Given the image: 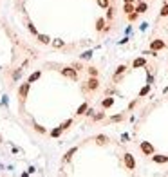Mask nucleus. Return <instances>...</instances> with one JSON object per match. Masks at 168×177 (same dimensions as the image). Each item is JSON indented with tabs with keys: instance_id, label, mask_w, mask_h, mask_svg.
<instances>
[{
	"instance_id": "obj_1",
	"label": "nucleus",
	"mask_w": 168,
	"mask_h": 177,
	"mask_svg": "<svg viewBox=\"0 0 168 177\" xmlns=\"http://www.w3.org/2000/svg\"><path fill=\"white\" fill-rule=\"evenodd\" d=\"M100 87V80H98V76H90L89 80H87V83L83 85V90H96Z\"/></svg>"
},
{
	"instance_id": "obj_2",
	"label": "nucleus",
	"mask_w": 168,
	"mask_h": 177,
	"mask_svg": "<svg viewBox=\"0 0 168 177\" xmlns=\"http://www.w3.org/2000/svg\"><path fill=\"white\" fill-rule=\"evenodd\" d=\"M60 72L64 74L65 78H71V80H78V71L74 67H61Z\"/></svg>"
},
{
	"instance_id": "obj_3",
	"label": "nucleus",
	"mask_w": 168,
	"mask_h": 177,
	"mask_svg": "<svg viewBox=\"0 0 168 177\" xmlns=\"http://www.w3.org/2000/svg\"><path fill=\"white\" fill-rule=\"evenodd\" d=\"M123 163H125V166H127V170H136V159H134V155L132 154H125L123 155Z\"/></svg>"
},
{
	"instance_id": "obj_4",
	"label": "nucleus",
	"mask_w": 168,
	"mask_h": 177,
	"mask_svg": "<svg viewBox=\"0 0 168 177\" xmlns=\"http://www.w3.org/2000/svg\"><path fill=\"white\" fill-rule=\"evenodd\" d=\"M29 89H31V83H29V81H25V83H22V85H20V89H18V98H20V101H24V99L27 98Z\"/></svg>"
},
{
	"instance_id": "obj_5",
	"label": "nucleus",
	"mask_w": 168,
	"mask_h": 177,
	"mask_svg": "<svg viewBox=\"0 0 168 177\" xmlns=\"http://www.w3.org/2000/svg\"><path fill=\"white\" fill-rule=\"evenodd\" d=\"M139 148H141V152H143L145 155H152V154H154V147H152L148 141H143V143L139 145Z\"/></svg>"
},
{
	"instance_id": "obj_6",
	"label": "nucleus",
	"mask_w": 168,
	"mask_h": 177,
	"mask_svg": "<svg viewBox=\"0 0 168 177\" xmlns=\"http://www.w3.org/2000/svg\"><path fill=\"white\" fill-rule=\"evenodd\" d=\"M164 47H166V44L163 40H152V44H150V51H155V53L157 51H163Z\"/></svg>"
},
{
	"instance_id": "obj_7",
	"label": "nucleus",
	"mask_w": 168,
	"mask_h": 177,
	"mask_svg": "<svg viewBox=\"0 0 168 177\" xmlns=\"http://www.w3.org/2000/svg\"><path fill=\"white\" fill-rule=\"evenodd\" d=\"M145 65H146V60H145L143 56L136 58V60L132 61V67H134V69H139V67H145Z\"/></svg>"
},
{
	"instance_id": "obj_8",
	"label": "nucleus",
	"mask_w": 168,
	"mask_h": 177,
	"mask_svg": "<svg viewBox=\"0 0 168 177\" xmlns=\"http://www.w3.org/2000/svg\"><path fill=\"white\" fill-rule=\"evenodd\" d=\"M76 152H78V147H72V148H71V150L64 155V159H61V161H64V163H69V161L72 159V155H74Z\"/></svg>"
},
{
	"instance_id": "obj_9",
	"label": "nucleus",
	"mask_w": 168,
	"mask_h": 177,
	"mask_svg": "<svg viewBox=\"0 0 168 177\" xmlns=\"http://www.w3.org/2000/svg\"><path fill=\"white\" fill-rule=\"evenodd\" d=\"M152 161H154V163H157V164L168 163V155H154V154H152Z\"/></svg>"
},
{
	"instance_id": "obj_10",
	"label": "nucleus",
	"mask_w": 168,
	"mask_h": 177,
	"mask_svg": "<svg viewBox=\"0 0 168 177\" xmlns=\"http://www.w3.org/2000/svg\"><path fill=\"white\" fill-rule=\"evenodd\" d=\"M87 109H89V103H87V101L81 103V105L78 107V110H76V116H83V114L87 112Z\"/></svg>"
},
{
	"instance_id": "obj_11",
	"label": "nucleus",
	"mask_w": 168,
	"mask_h": 177,
	"mask_svg": "<svg viewBox=\"0 0 168 177\" xmlns=\"http://www.w3.org/2000/svg\"><path fill=\"white\" fill-rule=\"evenodd\" d=\"M146 9H148V6H146V2H139L138 7H136V13L141 15V13H146Z\"/></svg>"
},
{
	"instance_id": "obj_12",
	"label": "nucleus",
	"mask_w": 168,
	"mask_h": 177,
	"mask_svg": "<svg viewBox=\"0 0 168 177\" xmlns=\"http://www.w3.org/2000/svg\"><path fill=\"white\" fill-rule=\"evenodd\" d=\"M40 78H42V71H36V72H33V74L27 78V81H29V83H35V81L40 80Z\"/></svg>"
},
{
	"instance_id": "obj_13",
	"label": "nucleus",
	"mask_w": 168,
	"mask_h": 177,
	"mask_svg": "<svg viewBox=\"0 0 168 177\" xmlns=\"http://www.w3.org/2000/svg\"><path fill=\"white\" fill-rule=\"evenodd\" d=\"M114 105V98H105L103 101H101V107L103 109H110Z\"/></svg>"
},
{
	"instance_id": "obj_14",
	"label": "nucleus",
	"mask_w": 168,
	"mask_h": 177,
	"mask_svg": "<svg viewBox=\"0 0 168 177\" xmlns=\"http://www.w3.org/2000/svg\"><path fill=\"white\" fill-rule=\"evenodd\" d=\"M94 141H96L98 145H107V143H109V138L101 134V136H96V138H94Z\"/></svg>"
},
{
	"instance_id": "obj_15",
	"label": "nucleus",
	"mask_w": 168,
	"mask_h": 177,
	"mask_svg": "<svg viewBox=\"0 0 168 177\" xmlns=\"http://www.w3.org/2000/svg\"><path fill=\"white\" fill-rule=\"evenodd\" d=\"M123 11L128 15V13L136 11V7H134V4H132V2H125V6H123Z\"/></svg>"
},
{
	"instance_id": "obj_16",
	"label": "nucleus",
	"mask_w": 168,
	"mask_h": 177,
	"mask_svg": "<svg viewBox=\"0 0 168 177\" xmlns=\"http://www.w3.org/2000/svg\"><path fill=\"white\" fill-rule=\"evenodd\" d=\"M36 36H38V42H40V44H44V45L51 44V38H49L47 35H36Z\"/></svg>"
},
{
	"instance_id": "obj_17",
	"label": "nucleus",
	"mask_w": 168,
	"mask_h": 177,
	"mask_svg": "<svg viewBox=\"0 0 168 177\" xmlns=\"http://www.w3.org/2000/svg\"><path fill=\"white\" fill-rule=\"evenodd\" d=\"M125 71H127V67H125V65H119V67L116 69V72H114V80H118V78L123 74V72H125Z\"/></svg>"
},
{
	"instance_id": "obj_18",
	"label": "nucleus",
	"mask_w": 168,
	"mask_h": 177,
	"mask_svg": "<svg viewBox=\"0 0 168 177\" xmlns=\"http://www.w3.org/2000/svg\"><path fill=\"white\" fill-rule=\"evenodd\" d=\"M61 132H64V128H61V127L52 128V130H51V138H60V136H61Z\"/></svg>"
},
{
	"instance_id": "obj_19",
	"label": "nucleus",
	"mask_w": 168,
	"mask_h": 177,
	"mask_svg": "<svg viewBox=\"0 0 168 177\" xmlns=\"http://www.w3.org/2000/svg\"><path fill=\"white\" fill-rule=\"evenodd\" d=\"M105 29V18H98L96 20V31H103Z\"/></svg>"
},
{
	"instance_id": "obj_20",
	"label": "nucleus",
	"mask_w": 168,
	"mask_h": 177,
	"mask_svg": "<svg viewBox=\"0 0 168 177\" xmlns=\"http://www.w3.org/2000/svg\"><path fill=\"white\" fill-rule=\"evenodd\" d=\"M159 15H161V16H168V2H164V4H163V7H161Z\"/></svg>"
},
{
	"instance_id": "obj_21",
	"label": "nucleus",
	"mask_w": 168,
	"mask_h": 177,
	"mask_svg": "<svg viewBox=\"0 0 168 177\" xmlns=\"http://www.w3.org/2000/svg\"><path fill=\"white\" fill-rule=\"evenodd\" d=\"M51 44H52V47H54V49H56V47L60 49V47L65 45V42H64V40H54V42H51Z\"/></svg>"
},
{
	"instance_id": "obj_22",
	"label": "nucleus",
	"mask_w": 168,
	"mask_h": 177,
	"mask_svg": "<svg viewBox=\"0 0 168 177\" xmlns=\"http://www.w3.org/2000/svg\"><path fill=\"white\" fill-rule=\"evenodd\" d=\"M148 92H150V85H145V87L139 90V96L143 98V96H146V94H148Z\"/></svg>"
},
{
	"instance_id": "obj_23",
	"label": "nucleus",
	"mask_w": 168,
	"mask_h": 177,
	"mask_svg": "<svg viewBox=\"0 0 168 177\" xmlns=\"http://www.w3.org/2000/svg\"><path fill=\"white\" fill-rule=\"evenodd\" d=\"M60 127H61V128H64V130H67V128H71V127H72V119H67V121H64V123H61V125H60Z\"/></svg>"
},
{
	"instance_id": "obj_24",
	"label": "nucleus",
	"mask_w": 168,
	"mask_h": 177,
	"mask_svg": "<svg viewBox=\"0 0 168 177\" xmlns=\"http://www.w3.org/2000/svg\"><path fill=\"white\" fill-rule=\"evenodd\" d=\"M107 18H109V20L114 18V7H110V6L107 7Z\"/></svg>"
},
{
	"instance_id": "obj_25",
	"label": "nucleus",
	"mask_w": 168,
	"mask_h": 177,
	"mask_svg": "<svg viewBox=\"0 0 168 177\" xmlns=\"http://www.w3.org/2000/svg\"><path fill=\"white\" fill-rule=\"evenodd\" d=\"M27 29H29V31H31V33H33V35H35V36H36V35H38V31H36V27H35V25H33V24H31V22H27Z\"/></svg>"
},
{
	"instance_id": "obj_26",
	"label": "nucleus",
	"mask_w": 168,
	"mask_h": 177,
	"mask_svg": "<svg viewBox=\"0 0 168 177\" xmlns=\"http://www.w3.org/2000/svg\"><path fill=\"white\" fill-rule=\"evenodd\" d=\"M98 6L103 7V9H107L109 7V0H98Z\"/></svg>"
},
{
	"instance_id": "obj_27",
	"label": "nucleus",
	"mask_w": 168,
	"mask_h": 177,
	"mask_svg": "<svg viewBox=\"0 0 168 177\" xmlns=\"http://www.w3.org/2000/svg\"><path fill=\"white\" fill-rule=\"evenodd\" d=\"M89 58H92V51H85L81 54V60H89Z\"/></svg>"
},
{
	"instance_id": "obj_28",
	"label": "nucleus",
	"mask_w": 168,
	"mask_h": 177,
	"mask_svg": "<svg viewBox=\"0 0 168 177\" xmlns=\"http://www.w3.org/2000/svg\"><path fill=\"white\" fill-rule=\"evenodd\" d=\"M35 130L38 134H45V127H42V125H35Z\"/></svg>"
},
{
	"instance_id": "obj_29",
	"label": "nucleus",
	"mask_w": 168,
	"mask_h": 177,
	"mask_svg": "<svg viewBox=\"0 0 168 177\" xmlns=\"http://www.w3.org/2000/svg\"><path fill=\"white\" fill-rule=\"evenodd\" d=\"M87 71H89V74H90V76H98V69H96V67H89Z\"/></svg>"
},
{
	"instance_id": "obj_30",
	"label": "nucleus",
	"mask_w": 168,
	"mask_h": 177,
	"mask_svg": "<svg viewBox=\"0 0 168 177\" xmlns=\"http://www.w3.org/2000/svg\"><path fill=\"white\" fill-rule=\"evenodd\" d=\"M127 16H128V20H130V22H134V20L138 18V13H136V11H132V13H128Z\"/></svg>"
},
{
	"instance_id": "obj_31",
	"label": "nucleus",
	"mask_w": 168,
	"mask_h": 177,
	"mask_svg": "<svg viewBox=\"0 0 168 177\" xmlns=\"http://www.w3.org/2000/svg\"><path fill=\"white\" fill-rule=\"evenodd\" d=\"M20 74H22V69H16V72L13 74V80H18V78H20Z\"/></svg>"
},
{
	"instance_id": "obj_32",
	"label": "nucleus",
	"mask_w": 168,
	"mask_h": 177,
	"mask_svg": "<svg viewBox=\"0 0 168 177\" xmlns=\"http://www.w3.org/2000/svg\"><path fill=\"white\" fill-rule=\"evenodd\" d=\"M103 118H105L103 112H100V114H96V116H94V119H96V121H100V119H103Z\"/></svg>"
},
{
	"instance_id": "obj_33",
	"label": "nucleus",
	"mask_w": 168,
	"mask_h": 177,
	"mask_svg": "<svg viewBox=\"0 0 168 177\" xmlns=\"http://www.w3.org/2000/svg\"><path fill=\"white\" fill-rule=\"evenodd\" d=\"M123 119V114H118V116H112V121H121Z\"/></svg>"
},
{
	"instance_id": "obj_34",
	"label": "nucleus",
	"mask_w": 168,
	"mask_h": 177,
	"mask_svg": "<svg viewBox=\"0 0 168 177\" xmlns=\"http://www.w3.org/2000/svg\"><path fill=\"white\" fill-rule=\"evenodd\" d=\"M123 2H132V4H134V0H123Z\"/></svg>"
},
{
	"instance_id": "obj_35",
	"label": "nucleus",
	"mask_w": 168,
	"mask_h": 177,
	"mask_svg": "<svg viewBox=\"0 0 168 177\" xmlns=\"http://www.w3.org/2000/svg\"><path fill=\"white\" fill-rule=\"evenodd\" d=\"M0 143H2V138H0Z\"/></svg>"
}]
</instances>
